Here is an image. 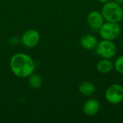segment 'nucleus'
<instances>
[{"label": "nucleus", "mask_w": 123, "mask_h": 123, "mask_svg": "<svg viewBox=\"0 0 123 123\" xmlns=\"http://www.w3.org/2000/svg\"><path fill=\"white\" fill-rule=\"evenodd\" d=\"M28 78V84L32 89H37L41 87L43 84V79L39 74H32Z\"/></svg>", "instance_id": "obj_12"}, {"label": "nucleus", "mask_w": 123, "mask_h": 123, "mask_svg": "<svg viewBox=\"0 0 123 123\" xmlns=\"http://www.w3.org/2000/svg\"><path fill=\"white\" fill-rule=\"evenodd\" d=\"M87 23L89 26L93 30H97L101 27V26L105 22L104 17L102 12L99 11H92L87 15Z\"/></svg>", "instance_id": "obj_7"}, {"label": "nucleus", "mask_w": 123, "mask_h": 123, "mask_svg": "<svg viewBox=\"0 0 123 123\" xmlns=\"http://www.w3.org/2000/svg\"><path fill=\"white\" fill-rule=\"evenodd\" d=\"M98 42L97 38L94 35L92 34H86L83 35L80 39V45L85 50H91L95 49Z\"/></svg>", "instance_id": "obj_9"}, {"label": "nucleus", "mask_w": 123, "mask_h": 123, "mask_svg": "<svg viewBox=\"0 0 123 123\" xmlns=\"http://www.w3.org/2000/svg\"><path fill=\"white\" fill-rule=\"evenodd\" d=\"M100 108V102L96 99L91 98L87 99L84 102L83 105V112L86 115L89 117H92L96 115L99 112Z\"/></svg>", "instance_id": "obj_8"}, {"label": "nucleus", "mask_w": 123, "mask_h": 123, "mask_svg": "<svg viewBox=\"0 0 123 123\" xmlns=\"http://www.w3.org/2000/svg\"><path fill=\"white\" fill-rule=\"evenodd\" d=\"M9 66L12 72L21 79L29 77L35 68L33 59L27 54L22 53L14 54L10 59Z\"/></svg>", "instance_id": "obj_1"}, {"label": "nucleus", "mask_w": 123, "mask_h": 123, "mask_svg": "<svg viewBox=\"0 0 123 123\" xmlns=\"http://www.w3.org/2000/svg\"><path fill=\"white\" fill-rule=\"evenodd\" d=\"M114 68L116 71L123 75V55L119 56L114 63Z\"/></svg>", "instance_id": "obj_13"}, {"label": "nucleus", "mask_w": 123, "mask_h": 123, "mask_svg": "<svg viewBox=\"0 0 123 123\" xmlns=\"http://www.w3.org/2000/svg\"><path fill=\"white\" fill-rule=\"evenodd\" d=\"M99 3H102V4H105V3H107V1H110V0H97Z\"/></svg>", "instance_id": "obj_15"}, {"label": "nucleus", "mask_w": 123, "mask_h": 123, "mask_svg": "<svg viewBox=\"0 0 123 123\" xmlns=\"http://www.w3.org/2000/svg\"><path fill=\"white\" fill-rule=\"evenodd\" d=\"M99 32L102 39L113 41L120 36L121 27L119 23L106 22L99 29Z\"/></svg>", "instance_id": "obj_3"}, {"label": "nucleus", "mask_w": 123, "mask_h": 123, "mask_svg": "<svg viewBox=\"0 0 123 123\" xmlns=\"http://www.w3.org/2000/svg\"><path fill=\"white\" fill-rule=\"evenodd\" d=\"M95 91V85L89 81H84L81 82L79 86V92L81 94L85 97H90L93 95Z\"/></svg>", "instance_id": "obj_10"}, {"label": "nucleus", "mask_w": 123, "mask_h": 123, "mask_svg": "<svg viewBox=\"0 0 123 123\" xmlns=\"http://www.w3.org/2000/svg\"><path fill=\"white\" fill-rule=\"evenodd\" d=\"M95 51L97 55L102 58L111 59L117 54V46L113 41L103 39L102 41L98 42Z\"/></svg>", "instance_id": "obj_4"}, {"label": "nucleus", "mask_w": 123, "mask_h": 123, "mask_svg": "<svg viewBox=\"0 0 123 123\" xmlns=\"http://www.w3.org/2000/svg\"><path fill=\"white\" fill-rule=\"evenodd\" d=\"M101 12L107 22L120 23L123 19V9L121 4L114 1H109L104 4Z\"/></svg>", "instance_id": "obj_2"}, {"label": "nucleus", "mask_w": 123, "mask_h": 123, "mask_svg": "<svg viewBox=\"0 0 123 123\" xmlns=\"http://www.w3.org/2000/svg\"><path fill=\"white\" fill-rule=\"evenodd\" d=\"M40 40V33L33 29L26 30L22 35L20 42L27 48H33L36 46Z\"/></svg>", "instance_id": "obj_6"}, {"label": "nucleus", "mask_w": 123, "mask_h": 123, "mask_svg": "<svg viewBox=\"0 0 123 123\" xmlns=\"http://www.w3.org/2000/svg\"><path fill=\"white\" fill-rule=\"evenodd\" d=\"M106 100L112 105H118L123 102V86L118 84L110 85L105 92Z\"/></svg>", "instance_id": "obj_5"}, {"label": "nucleus", "mask_w": 123, "mask_h": 123, "mask_svg": "<svg viewBox=\"0 0 123 123\" xmlns=\"http://www.w3.org/2000/svg\"><path fill=\"white\" fill-rule=\"evenodd\" d=\"M19 43V40L17 37H12L10 38L9 40V43L12 45H18Z\"/></svg>", "instance_id": "obj_14"}, {"label": "nucleus", "mask_w": 123, "mask_h": 123, "mask_svg": "<svg viewBox=\"0 0 123 123\" xmlns=\"http://www.w3.org/2000/svg\"><path fill=\"white\" fill-rule=\"evenodd\" d=\"M114 68V63L107 58H102L97 64V69L101 74H109Z\"/></svg>", "instance_id": "obj_11"}, {"label": "nucleus", "mask_w": 123, "mask_h": 123, "mask_svg": "<svg viewBox=\"0 0 123 123\" xmlns=\"http://www.w3.org/2000/svg\"><path fill=\"white\" fill-rule=\"evenodd\" d=\"M113 1L118 3V4H123V0H113Z\"/></svg>", "instance_id": "obj_16"}]
</instances>
